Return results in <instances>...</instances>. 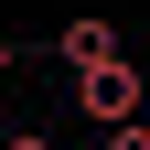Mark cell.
I'll use <instances>...</instances> for the list:
<instances>
[{"label": "cell", "mask_w": 150, "mask_h": 150, "mask_svg": "<svg viewBox=\"0 0 150 150\" xmlns=\"http://www.w3.org/2000/svg\"><path fill=\"white\" fill-rule=\"evenodd\" d=\"M75 107H86L97 129H129V118L150 107V86H139V64L118 54V64H97V75H75Z\"/></svg>", "instance_id": "cell-1"}, {"label": "cell", "mask_w": 150, "mask_h": 150, "mask_svg": "<svg viewBox=\"0 0 150 150\" xmlns=\"http://www.w3.org/2000/svg\"><path fill=\"white\" fill-rule=\"evenodd\" d=\"M54 54H64L75 75H97V64H118L129 43H118V22H64V32H54Z\"/></svg>", "instance_id": "cell-2"}, {"label": "cell", "mask_w": 150, "mask_h": 150, "mask_svg": "<svg viewBox=\"0 0 150 150\" xmlns=\"http://www.w3.org/2000/svg\"><path fill=\"white\" fill-rule=\"evenodd\" d=\"M107 150H150V118H129V129H107Z\"/></svg>", "instance_id": "cell-3"}, {"label": "cell", "mask_w": 150, "mask_h": 150, "mask_svg": "<svg viewBox=\"0 0 150 150\" xmlns=\"http://www.w3.org/2000/svg\"><path fill=\"white\" fill-rule=\"evenodd\" d=\"M0 150H54V139H43V129H11V139H0Z\"/></svg>", "instance_id": "cell-4"}, {"label": "cell", "mask_w": 150, "mask_h": 150, "mask_svg": "<svg viewBox=\"0 0 150 150\" xmlns=\"http://www.w3.org/2000/svg\"><path fill=\"white\" fill-rule=\"evenodd\" d=\"M11 64H22V43H11V32H0V75H11Z\"/></svg>", "instance_id": "cell-5"}]
</instances>
